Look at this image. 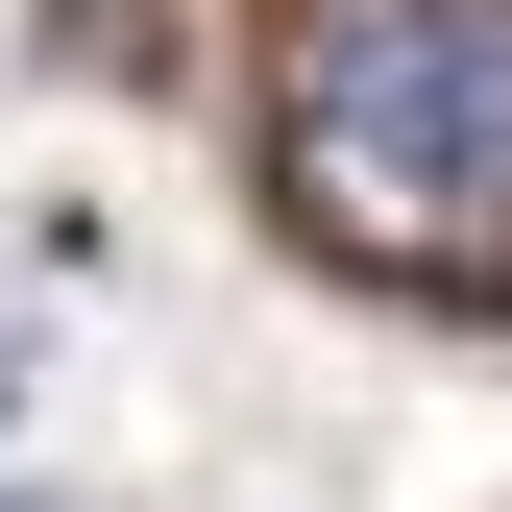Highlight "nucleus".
I'll return each mask as SVG.
<instances>
[{
	"label": "nucleus",
	"mask_w": 512,
	"mask_h": 512,
	"mask_svg": "<svg viewBox=\"0 0 512 512\" xmlns=\"http://www.w3.org/2000/svg\"><path fill=\"white\" fill-rule=\"evenodd\" d=\"M269 171L342 269L512 293V0H293L269 25Z\"/></svg>",
	"instance_id": "f257e3e1"
},
{
	"label": "nucleus",
	"mask_w": 512,
	"mask_h": 512,
	"mask_svg": "<svg viewBox=\"0 0 512 512\" xmlns=\"http://www.w3.org/2000/svg\"><path fill=\"white\" fill-rule=\"evenodd\" d=\"M0 415H25V366H0Z\"/></svg>",
	"instance_id": "f03ea898"
}]
</instances>
